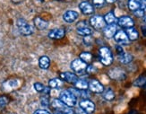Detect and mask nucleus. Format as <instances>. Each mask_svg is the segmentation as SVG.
Listing matches in <instances>:
<instances>
[{
	"label": "nucleus",
	"mask_w": 146,
	"mask_h": 114,
	"mask_svg": "<svg viewBox=\"0 0 146 114\" xmlns=\"http://www.w3.org/2000/svg\"><path fill=\"white\" fill-rule=\"evenodd\" d=\"M79 8L81 12L85 15H90L94 13V6L87 1H82L79 4Z\"/></svg>",
	"instance_id": "12"
},
{
	"label": "nucleus",
	"mask_w": 146,
	"mask_h": 114,
	"mask_svg": "<svg viewBox=\"0 0 146 114\" xmlns=\"http://www.w3.org/2000/svg\"><path fill=\"white\" fill-rule=\"evenodd\" d=\"M58 99L63 103L66 104L67 107H69V108L74 107L76 105V103H77V97H76L70 90L62 91L59 94Z\"/></svg>",
	"instance_id": "2"
},
{
	"label": "nucleus",
	"mask_w": 146,
	"mask_h": 114,
	"mask_svg": "<svg viewBox=\"0 0 146 114\" xmlns=\"http://www.w3.org/2000/svg\"><path fill=\"white\" fill-rule=\"evenodd\" d=\"M66 35V31L64 29L61 28H55L49 31L48 37L52 40H60L62 38H64Z\"/></svg>",
	"instance_id": "14"
},
{
	"label": "nucleus",
	"mask_w": 146,
	"mask_h": 114,
	"mask_svg": "<svg viewBox=\"0 0 146 114\" xmlns=\"http://www.w3.org/2000/svg\"><path fill=\"white\" fill-rule=\"evenodd\" d=\"M33 23H34L35 27H36L37 29L41 30V31H42V30H46V29H48V25H49V23H48L47 21H45L44 19H42V18H40V17H39V16H37V17L34 18Z\"/></svg>",
	"instance_id": "19"
},
{
	"label": "nucleus",
	"mask_w": 146,
	"mask_h": 114,
	"mask_svg": "<svg viewBox=\"0 0 146 114\" xmlns=\"http://www.w3.org/2000/svg\"><path fill=\"white\" fill-rule=\"evenodd\" d=\"M104 20L106 22V24H113V23H116L117 21L116 15L113 12H109L108 14H106L104 16Z\"/></svg>",
	"instance_id": "25"
},
{
	"label": "nucleus",
	"mask_w": 146,
	"mask_h": 114,
	"mask_svg": "<svg viewBox=\"0 0 146 114\" xmlns=\"http://www.w3.org/2000/svg\"><path fill=\"white\" fill-rule=\"evenodd\" d=\"M137 113V111H130V113H128V114H136Z\"/></svg>",
	"instance_id": "45"
},
{
	"label": "nucleus",
	"mask_w": 146,
	"mask_h": 114,
	"mask_svg": "<svg viewBox=\"0 0 146 114\" xmlns=\"http://www.w3.org/2000/svg\"><path fill=\"white\" fill-rule=\"evenodd\" d=\"M105 1L107 2V3H110V4H112V3H115L117 0H105Z\"/></svg>",
	"instance_id": "43"
},
{
	"label": "nucleus",
	"mask_w": 146,
	"mask_h": 114,
	"mask_svg": "<svg viewBox=\"0 0 146 114\" xmlns=\"http://www.w3.org/2000/svg\"><path fill=\"white\" fill-rule=\"evenodd\" d=\"M117 25L113 23V24H108L107 26H105L103 28V33H104V36L108 39H111L115 34L117 33Z\"/></svg>",
	"instance_id": "13"
},
{
	"label": "nucleus",
	"mask_w": 146,
	"mask_h": 114,
	"mask_svg": "<svg viewBox=\"0 0 146 114\" xmlns=\"http://www.w3.org/2000/svg\"><path fill=\"white\" fill-rule=\"evenodd\" d=\"M50 66V59L48 56H41L39 59V67L41 69H48Z\"/></svg>",
	"instance_id": "23"
},
{
	"label": "nucleus",
	"mask_w": 146,
	"mask_h": 114,
	"mask_svg": "<svg viewBox=\"0 0 146 114\" xmlns=\"http://www.w3.org/2000/svg\"><path fill=\"white\" fill-rule=\"evenodd\" d=\"M74 88L78 90H87L89 88V83L85 80V79H78L76 81V83L74 84Z\"/></svg>",
	"instance_id": "24"
},
{
	"label": "nucleus",
	"mask_w": 146,
	"mask_h": 114,
	"mask_svg": "<svg viewBox=\"0 0 146 114\" xmlns=\"http://www.w3.org/2000/svg\"><path fill=\"white\" fill-rule=\"evenodd\" d=\"M146 83V77H143V75H141V77H137L133 85L134 86H137V87H143L144 85V84Z\"/></svg>",
	"instance_id": "29"
},
{
	"label": "nucleus",
	"mask_w": 146,
	"mask_h": 114,
	"mask_svg": "<svg viewBox=\"0 0 146 114\" xmlns=\"http://www.w3.org/2000/svg\"><path fill=\"white\" fill-rule=\"evenodd\" d=\"M16 26H17L19 33H20L22 35L29 36L33 33V25H31L26 20H24V19H22V18L18 19L16 21Z\"/></svg>",
	"instance_id": "3"
},
{
	"label": "nucleus",
	"mask_w": 146,
	"mask_h": 114,
	"mask_svg": "<svg viewBox=\"0 0 146 114\" xmlns=\"http://www.w3.org/2000/svg\"><path fill=\"white\" fill-rule=\"evenodd\" d=\"M105 0H92V5L96 7H101L105 4Z\"/></svg>",
	"instance_id": "33"
},
{
	"label": "nucleus",
	"mask_w": 146,
	"mask_h": 114,
	"mask_svg": "<svg viewBox=\"0 0 146 114\" xmlns=\"http://www.w3.org/2000/svg\"><path fill=\"white\" fill-rule=\"evenodd\" d=\"M33 86H34V89H35L38 93H41L44 92V90H45V88H46V86H44L43 84L39 83V82H37V83H35V84L33 85Z\"/></svg>",
	"instance_id": "31"
},
{
	"label": "nucleus",
	"mask_w": 146,
	"mask_h": 114,
	"mask_svg": "<svg viewBox=\"0 0 146 114\" xmlns=\"http://www.w3.org/2000/svg\"><path fill=\"white\" fill-rule=\"evenodd\" d=\"M117 25L122 28H130V27H134L135 26V21L132 17L128 15H124L121 16L117 19Z\"/></svg>",
	"instance_id": "8"
},
{
	"label": "nucleus",
	"mask_w": 146,
	"mask_h": 114,
	"mask_svg": "<svg viewBox=\"0 0 146 114\" xmlns=\"http://www.w3.org/2000/svg\"><path fill=\"white\" fill-rule=\"evenodd\" d=\"M51 106H52V108L56 111H58L61 114H63L69 108V107H67L66 104L63 103L59 99H54V100H52Z\"/></svg>",
	"instance_id": "16"
},
{
	"label": "nucleus",
	"mask_w": 146,
	"mask_h": 114,
	"mask_svg": "<svg viewBox=\"0 0 146 114\" xmlns=\"http://www.w3.org/2000/svg\"><path fill=\"white\" fill-rule=\"evenodd\" d=\"M76 33L81 36L92 35V29L89 26L86 21H81L76 24Z\"/></svg>",
	"instance_id": "5"
},
{
	"label": "nucleus",
	"mask_w": 146,
	"mask_h": 114,
	"mask_svg": "<svg viewBox=\"0 0 146 114\" xmlns=\"http://www.w3.org/2000/svg\"><path fill=\"white\" fill-rule=\"evenodd\" d=\"M55 1H58V2H71L72 0H55Z\"/></svg>",
	"instance_id": "44"
},
{
	"label": "nucleus",
	"mask_w": 146,
	"mask_h": 114,
	"mask_svg": "<svg viewBox=\"0 0 146 114\" xmlns=\"http://www.w3.org/2000/svg\"><path fill=\"white\" fill-rule=\"evenodd\" d=\"M79 15L78 13L74 10H67L66 12L64 13L63 15V19L68 23H72L77 20Z\"/></svg>",
	"instance_id": "15"
},
{
	"label": "nucleus",
	"mask_w": 146,
	"mask_h": 114,
	"mask_svg": "<svg viewBox=\"0 0 146 114\" xmlns=\"http://www.w3.org/2000/svg\"><path fill=\"white\" fill-rule=\"evenodd\" d=\"M84 42L85 45L91 46L93 44L94 40H93V38L91 35H87V36H84Z\"/></svg>",
	"instance_id": "32"
},
{
	"label": "nucleus",
	"mask_w": 146,
	"mask_h": 114,
	"mask_svg": "<svg viewBox=\"0 0 146 114\" xmlns=\"http://www.w3.org/2000/svg\"><path fill=\"white\" fill-rule=\"evenodd\" d=\"M40 104L43 107H48L49 106V98L48 96V94H44L40 97Z\"/></svg>",
	"instance_id": "30"
},
{
	"label": "nucleus",
	"mask_w": 146,
	"mask_h": 114,
	"mask_svg": "<svg viewBox=\"0 0 146 114\" xmlns=\"http://www.w3.org/2000/svg\"><path fill=\"white\" fill-rule=\"evenodd\" d=\"M97 67L93 66V65H89L87 66V68H86V72L89 73V74H93V73H96L97 72Z\"/></svg>",
	"instance_id": "34"
},
{
	"label": "nucleus",
	"mask_w": 146,
	"mask_h": 114,
	"mask_svg": "<svg viewBox=\"0 0 146 114\" xmlns=\"http://www.w3.org/2000/svg\"><path fill=\"white\" fill-rule=\"evenodd\" d=\"M113 38H114V40H115V41L118 43L119 45H128L130 43V41L128 39L127 35H126L125 31L122 30L117 31V33Z\"/></svg>",
	"instance_id": "10"
},
{
	"label": "nucleus",
	"mask_w": 146,
	"mask_h": 114,
	"mask_svg": "<svg viewBox=\"0 0 146 114\" xmlns=\"http://www.w3.org/2000/svg\"><path fill=\"white\" fill-rule=\"evenodd\" d=\"M74 114H88V113L79 107V108H77V109L74 111Z\"/></svg>",
	"instance_id": "39"
},
{
	"label": "nucleus",
	"mask_w": 146,
	"mask_h": 114,
	"mask_svg": "<svg viewBox=\"0 0 146 114\" xmlns=\"http://www.w3.org/2000/svg\"><path fill=\"white\" fill-rule=\"evenodd\" d=\"M141 31H142L143 36L146 38V26H143V25L141 26Z\"/></svg>",
	"instance_id": "41"
},
{
	"label": "nucleus",
	"mask_w": 146,
	"mask_h": 114,
	"mask_svg": "<svg viewBox=\"0 0 146 114\" xmlns=\"http://www.w3.org/2000/svg\"><path fill=\"white\" fill-rule=\"evenodd\" d=\"M79 107L82 108L84 111H86L88 114H91L92 112H94L95 109H96V106H95V103L92 102V101L89 100V99H84L82 100L79 103Z\"/></svg>",
	"instance_id": "9"
},
{
	"label": "nucleus",
	"mask_w": 146,
	"mask_h": 114,
	"mask_svg": "<svg viewBox=\"0 0 146 114\" xmlns=\"http://www.w3.org/2000/svg\"><path fill=\"white\" fill-rule=\"evenodd\" d=\"M99 56H100V61L102 65L109 67L112 65L113 63V54L111 49L109 47L103 46L99 49Z\"/></svg>",
	"instance_id": "1"
},
{
	"label": "nucleus",
	"mask_w": 146,
	"mask_h": 114,
	"mask_svg": "<svg viewBox=\"0 0 146 114\" xmlns=\"http://www.w3.org/2000/svg\"><path fill=\"white\" fill-rule=\"evenodd\" d=\"M91 26L96 30L103 29L106 26V22L104 20V17L101 15H93L90 19Z\"/></svg>",
	"instance_id": "6"
},
{
	"label": "nucleus",
	"mask_w": 146,
	"mask_h": 114,
	"mask_svg": "<svg viewBox=\"0 0 146 114\" xmlns=\"http://www.w3.org/2000/svg\"><path fill=\"white\" fill-rule=\"evenodd\" d=\"M22 1H23V0H12V2L15 3V4H19V3H21Z\"/></svg>",
	"instance_id": "42"
},
{
	"label": "nucleus",
	"mask_w": 146,
	"mask_h": 114,
	"mask_svg": "<svg viewBox=\"0 0 146 114\" xmlns=\"http://www.w3.org/2000/svg\"><path fill=\"white\" fill-rule=\"evenodd\" d=\"M58 114H61V113H58Z\"/></svg>",
	"instance_id": "47"
},
{
	"label": "nucleus",
	"mask_w": 146,
	"mask_h": 114,
	"mask_svg": "<svg viewBox=\"0 0 146 114\" xmlns=\"http://www.w3.org/2000/svg\"><path fill=\"white\" fill-rule=\"evenodd\" d=\"M126 35H127L128 39L130 41H135L136 40H138L139 38V33L138 31L135 28V27H130V28H126V30L125 31Z\"/></svg>",
	"instance_id": "20"
},
{
	"label": "nucleus",
	"mask_w": 146,
	"mask_h": 114,
	"mask_svg": "<svg viewBox=\"0 0 146 114\" xmlns=\"http://www.w3.org/2000/svg\"><path fill=\"white\" fill-rule=\"evenodd\" d=\"M33 114H51V113L48 111L47 110H38Z\"/></svg>",
	"instance_id": "38"
},
{
	"label": "nucleus",
	"mask_w": 146,
	"mask_h": 114,
	"mask_svg": "<svg viewBox=\"0 0 146 114\" xmlns=\"http://www.w3.org/2000/svg\"><path fill=\"white\" fill-rule=\"evenodd\" d=\"M20 85V83L19 81L16 79H11V80H7L5 81L3 84V89L5 92H11L13 90H15L16 88H18V86Z\"/></svg>",
	"instance_id": "18"
},
{
	"label": "nucleus",
	"mask_w": 146,
	"mask_h": 114,
	"mask_svg": "<svg viewBox=\"0 0 146 114\" xmlns=\"http://www.w3.org/2000/svg\"><path fill=\"white\" fill-rule=\"evenodd\" d=\"M63 85V80L60 78H52L48 81V87H50V89H58Z\"/></svg>",
	"instance_id": "22"
},
{
	"label": "nucleus",
	"mask_w": 146,
	"mask_h": 114,
	"mask_svg": "<svg viewBox=\"0 0 146 114\" xmlns=\"http://www.w3.org/2000/svg\"><path fill=\"white\" fill-rule=\"evenodd\" d=\"M79 59H81L82 61H84L85 63H90L92 60V54L90 53V52H87V51L82 52L79 55Z\"/></svg>",
	"instance_id": "28"
},
{
	"label": "nucleus",
	"mask_w": 146,
	"mask_h": 114,
	"mask_svg": "<svg viewBox=\"0 0 146 114\" xmlns=\"http://www.w3.org/2000/svg\"><path fill=\"white\" fill-rule=\"evenodd\" d=\"M87 63L82 61L81 59H75L71 62V69L76 75H82L86 71Z\"/></svg>",
	"instance_id": "4"
},
{
	"label": "nucleus",
	"mask_w": 146,
	"mask_h": 114,
	"mask_svg": "<svg viewBox=\"0 0 146 114\" xmlns=\"http://www.w3.org/2000/svg\"><path fill=\"white\" fill-rule=\"evenodd\" d=\"M89 89L95 93H102L105 90L103 85L97 79H92L89 82Z\"/></svg>",
	"instance_id": "11"
},
{
	"label": "nucleus",
	"mask_w": 146,
	"mask_h": 114,
	"mask_svg": "<svg viewBox=\"0 0 146 114\" xmlns=\"http://www.w3.org/2000/svg\"><path fill=\"white\" fill-rule=\"evenodd\" d=\"M142 0H129L128 1V8L132 12H134L141 7Z\"/></svg>",
	"instance_id": "26"
},
{
	"label": "nucleus",
	"mask_w": 146,
	"mask_h": 114,
	"mask_svg": "<svg viewBox=\"0 0 146 114\" xmlns=\"http://www.w3.org/2000/svg\"><path fill=\"white\" fill-rule=\"evenodd\" d=\"M144 13H146V0H142L141 3V7H140Z\"/></svg>",
	"instance_id": "40"
},
{
	"label": "nucleus",
	"mask_w": 146,
	"mask_h": 114,
	"mask_svg": "<svg viewBox=\"0 0 146 114\" xmlns=\"http://www.w3.org/2000/svg\"><path fill=\"white\" fill-rule=\"evenodd\" d=\"M116 50H117V52L118 55H119V54H122L123 52H125V50H124L122 45H119V44L116 46Z\"/></svg>",
	"instance_id": "37"
},
{
	"label": "nucleus",
	"mask_w": 146,
	"mask_h": 114,
	"mask_svg": "<svg viewBox=\"0 0 146 114\" xmlns=\"http://www.w3.org/2000/svg\"><path fill=\"white\" fill-rule=\"evenodd\" d=\"M133 13H134V15H135L136 17H143V16H144V15H145V13H144L141 8H139V9H137V10L134 11Z\"/></svg>",
	"instance_id": "35"
},
{
	"label": "nucleus",
	"mask_w": 146,
	"mask_h": 114,
	"mask_svg": "<svg viewBox=\"0 0 146 114\" xmlns=\"http://www.w3.org/2000/svg\"><path fill=\"white\" fill-rule=\"evenodd\" d=\"M118 60L122 63V64H129L133 60H134V56L127 52H123L122 54L118 55Z\"/></svg>",
	"instance_id": "21"
},
{
	"label": "nucleus",
	"mask_w": 146,
	"mask_h": 114,
	"mask_svg": "<svg viewBox=\"0 0 146 114\" xmlns=\"http://www.w3.org/2000/svg\"><path fill=\"white\" fill-rule=\"evenodd\" d=\"M143 21H144V23H146V15H144V16H143Z\"/></svg>",
	"instance_id": "46"
},
{
	"label": "nucleus",
	"mask_w": 146,
	"mask_h": 114,
	"mask_svg": "<svg viewBox=\"0 0 146 114\" xmlns=\"http://www.w3.org/2000/svg\"><path fill=\"white\" fill-rule=\"evenodd\" d=\"M8 103V99L6 96L0 97V107H4Z\"/></svg>",
	"instance_id": "36"
},
{
	"label": "nucleus",
	"mask_w": 146,
	"mask_h": 114,
	"mask_svg": "<svg viewBox=\"0 0 146 114\" xmlns=\"http://www.w3.org/2000/svg\"><path fill=\"white\" fill-rule=\"evenodd\" d=\"M102 93H103V98L106 101L110 102V101H113L114 99H115V93H114V91L112 89H110V88H109V89L106 90L105 92H103Z\"/></svg>",
	"instance_id": "27"
},
{
	"label": "nucleus",
	"mask_w": 146,
	"mask_h": 114,
	"mask_svg": "<svg viewBox=\"0 0 146 114\" xmlns=\"http://www.w3.org/2000/svg\"><path fill=\"white\" fill-rule=\"evenodd\" d=\"M59 77H60V79L67 82V83H69V84H74V83H76V81L79 79L78 77H77V75L71 73V72L61 73Z\"/></svg>",
	"instance_id": "17"
},
{
	"label": "nucleus",
	"mask_w": 146,
	"mask_h": 114,
	"mask_svg": "<svg viewBox=\"0 0 146 114\" xmlns=\"http://www.w3.org/2000/svg\"><path fill=\"white\" fill-rule=\"evenodd\" d=\"M109 77L113 80L123 81L126 78V74L125 73L124 70H122L121 68L115 67V68L110 69L109 71Z\"/></svg>",
	"instance_id": "7"
}]
</instances>
